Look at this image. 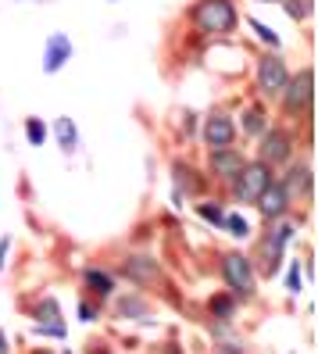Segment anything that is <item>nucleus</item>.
<instances>
[{
  "label": "nucleus",
  "instance_id": "nucleus-1",
  "mask_svg": "<svg viewBox=\"0 0 318 354\" xmlns=\"http://www.w3.org/2000/svg\"><path fill=\"white\" fill-rule=\"evenodd\" d=\"M194 18L207 32H225V29H232V22H236V11H232L229 0H204V4L194 11Z\"/></svg>",
  "mask_w": 318,
  "mask_h": 354
},
{
  "label": "nucleus",
  "instance_id": "nucleus-2",
  "mask_svg": "<svg viewBox=\"0 0 318 354\" xmlns=\"http://www.w3.org/2000/svg\"><path fill=\"white\" fill-rule=\"evenodd\" d=\"M222 272H225V283L232 286V294H240V297L254 294V272H250V261L243 254H225Z\"/></svg>",
  "mask_w": 318,
  "mask_h": 354
},
{
  "label": "nucleus",
  "instance_id": "nucleus-3",
  "mask_svg": "<svg viewBox=\"0 0 318 354\" xmlns=\"http://www.w3.org/2000/svg\"><path fill=\"white\" fill-rule=\"evenodd\" d=\"M258 75H261V90L265 93H283L286 90V68H283L279 57H265Z\"/></svg>",
  "mask_w": 318,
  "mask_h": 354
},
{
  "label": "nucleus",
  "instance_id": "nucleus-4",
  "mask_svg": "<svg viewBox=\"0 0 318 354\" xmlns=\"http://www.w3.org/2000/svg\"><path fill=\"white\" fill-rule=\"evenodd\" d=\"M204 140H207L215 151H225L229 143H232V122H229L225 115H211L207 126H204Z\"/></svg>",
  "mask_w": 318,
  "mask_h": 354
},
{
  "label": "nucleus",
  "instance_id": "nucleus-5",
  "mask_svg": "<svg viewBox=\"0 0 318 354\" xmlns=\"http://www.w3.org/2000/svg\"><path fill=\"white\" fill-rule=\"evenodd\" d=\"M265 186H268V169H265V165H250V169L243 172V186H240V194H243L247 201H258Z\"/></svg>",
  "mask_w": 318,
  "mask_h": 354
},
{
  "label": "nucleus",
  "instance_id": "nucleus-6",
  "mask_svg": "<svg viewBox=\"0 0 318 354\" xmlns=\"http://www.w3.org/2000/svg\"><path fill=\"white\" fill-rule=\"evenodd\" d=\"M261 212L268 215V218H279L283 212H286V190H283V186H265V190H261Z\"/></svg>",
  "mask_w": 318,
  "mask_h": 354
},
{
  "label": "nucleus",
  "instance_id": "nucleus-7",
  "mask_svg": "<svg viewBox=\"0 0 318 354\" xmlns=\"http://www.w3.org/2000/svg\"><path fill=\"white\" fill-rule=\"evenodd\" d=\"M308 100H311V72H301V79H297L293 86H290L286 104H290V111H304Z\"/></svg>",
  "mask_w": 318,
  "mask_h": 354
},
{
  "label": "nucleus",
  "instance_id": "nucleus-8",
  "mask_svg": "<svg viewBox=\"0 0 318 354\" xmlns=\"http://www.w3.org/2000/svg\"><path fill=\"white\" fill-rule=\"evenodd\" d=\"M261 154H265L268 161H283V158L290 154L286 136H283V133H268V136H265V143H261Z\"/></svg>",
  "mask_w": 318,
  "mask_h": 354
},
{
  "label": "nucleus",
  "instance_id": "nucleus-9",
  "mask_svg": "<svg viewBox=\"0 0 318 354\" xmlns=\"http://www.w3.org/2000/svg\"><path fill=\"white\" fill-rule=\"evenodd\" d=\"M133 279H154L158 276V265L151 261V258H143V254H136V258H129V268H125Z\"/></svg>",
  "mask_w": 318,
  "mask_h": 354
},
{
  "label": "nucleus",
  "instance_id": "nucleus-10",
  "mask_svg": "<svg viewBox=\"0 0 318 354\" xmlns=\"http://www.w3.org/2000/svg\"><path fill=\"white\" fill-rule=\"evenodd\" d=\"M240 154H229V151H218L215 154V172H222V176H236L240 172Z\"/></svg>",
  "mask_w": 318,
  "mask_h": 354
},
{
  "label": "nucleus",
  "instance_id": "nucleus-11",
  "mask_svg": "<svg viewBox=\"0 0 318 354\" xmlns=\"http://www.w3.org/2000/svg\"><path fill=\"white\" fill-rule=\"evenodd\" d=\"M86 283L97 290L100 297H108V294H111V279L104 276V272H97V268H90V272H86Z\"/></svg>",
  "mask_w": 318,
  "mask_h": 354
},
{
  "label": "nucleus",
  "instance_id": "nucleus-12",
  "mask_svg": "<svg viewBox=\"0 0 318 354\" xmlns=\"http://www.w3.org/2000/svg\"><path fill=\"white\" fill-rule=\"evenodd\" d=\"M65 54H68V44H65V39H61V36H57V39H54V44H50V57H47V68L54 72V68L61 65V61H65Z\"/></svg>",
  "mask_w": 318,
  "mask_h": 354
},
{
  "label": "nucleus",
  "instance_id": "nucleus-13",
  "mask_svg": "<svg viewBox=\"0 0 318 354\" xmlns=\"http://www.w3.org/2000/svg\"><path fill=\"white\" fill-rule=\"evenodd\" d=\"M211 311H215L218 319H229L232 315V301L229 297H215V301H211Z\"/></svg>",
  "mask_w": 318,
  "mask_h": 354
},
{
  "label": "nucleus",
  "instance_id": "nucleus-14",
  "mask_svg": "<svg viewBox=\"0 0 318 354\" xmlns=\"http://www.w3.org/2000/svg\"><path fill=\"white\" fill-rule=\"evenodd\" d=\"M57 133H61V140H65V147H75V143H72L75 140V129L68 126V122H57Z\"/></svg>",
  "mask_w": 318,
  "mask_h": 354
},
{
  "label": "nucleus",
  "instance_id": "nucleus-15",
  "mask_svg": "<svg viewBox=\"0 0 318 354\" xmlns=\"http://www.w3.org/2000/svg\"><path fill=\"white\" fill-rule=\"evenodd\" d=\"M26 129H29V140L32 143H44V126H39V122H29Z\"/></svg>",
  "mask_w": 318,
  "mask_h": 354
},
{
  "label": "nucleus",
  "instance_id": "nucleus-16",
  "mask_svg": "<svg viewBox=\"0 0 318 354\" xmlns=\"http://www.w3.org/2000/svg\"><path fill=\"white\" fill-rule=\"evenodd\" d=\"M229 233H236V236H247V222H243V218H229Z\"/></svg>",
  "mask_w": 318,
  "mask_h": 354
},
{
  "label": "nucleus",
  "instance_id": "nucleus-17",
  "mask_svg": "<svg viewBox=\"0 0 318 354\" xmlns=\"http://www.w3.org/2000/svg\"><path fill=\"white\" fill-rule=\"evenodd\" d=\"M290 290H301V268H290Z\"/></svg>",
  "mask_w": 318,
  "mask_h": 354
},
{
  "label": "nucleus",
  "instance_id": "nucleus-18",
  "mask_svg": "<svg viewBox=\"0 0 318 354\" xmlns=\"http://www.w3.org/2000/svg\"><path fill=\"white\" fill-rule=\"evenodd\" d=\"M200 215H204V218H211V222H218V218H222L218 207H200Z\"/></svg>",
  "mask_w": 318,
  "mask_h": 354
},
{
  "label": "nucleus",
  "instance_id": "nucleus-19",
  "mask_svg": "<svg viewBox=\"0 0 318 354\" xmlns=\"http://www.w3.org/2000/svg\"><path fill=\"white\" fill-rule=\"evenodd\" d=\"M261 111H250V118H247V129H261V118H258Z\"/></svg>",
  "mask_w": 318,
  "mask_h": 354
},
{
  "label": "nucleus",
  "instance_id": "nucleus-20",
  "mask_svg": "<svg viewBox=\"0 0 318 354\" xmlns=\"http://www.w3.org/2000/svg\"><path fill=\"white\" fill-rule=\"evenodd\" d=\"M0 354H8V344H4V333H0Z\"/></svg>",
  "mask_w": 318,
  "mask_h": 354
},
{
  "label": "nucleus",
  "instance_id": "nucleus-21",
  "mask_svg": "<svg viewBox=\"0 0 318 354\" xmlns=\"http://www.w3.org/2000/svg\"><path fill=\"white\" fill-rule=\"evenodd\" d=\"M44 354H47V351H44Z\"/></svg>",
  "mask_w": 318,
  "mask_h": 354
}]
</instances>
